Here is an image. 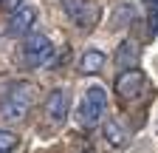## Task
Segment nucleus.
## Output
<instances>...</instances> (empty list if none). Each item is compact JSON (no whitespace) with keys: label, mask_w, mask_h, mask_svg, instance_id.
<instances>
[{"label":"nucleus","mask_w":158,"mask_h":153,"mask_svg":"<svg viewBox=\"0 0 158 153\" xmlns=\"http://www.w3.org/2000/svg\"><path fill=\"white\" fill-rule=\"evenodd\" d=\"M34 97H37V88L31 82H17L6 94L3 105H0V119L3 122H23L34 105Z\"/></svg>","instance_id":"f257e3e1"},{"label":"nucleus","mask_w":158,"mask_h":153,"mask_svg":"<svg viewBox=\"0 0 158 153\" xmlns=\"http://www.w3.org/2000/svg\"><path fill=\"white\" fill-rule=\"evenodd\" d=\"M105 108H107V91L102 85H90L85 91V97L79 99V108H76V125L79 128H96L105 116Z\"/></svg>","instance_id":"f03ea898"},{"label":"nucleus","mask_w":158,"mask_h":153,"mask_svg":"<svg viewBox=\"0 0 158 153\" xmlns=\"http://www.w3.org/2000/svg\"><path fill=\"white\" fill-rule=\"evenodd\" d=\"M54 43L48 40L45 34H28L23 43V63L28 68H43L54 60Z\"/></svg>","instance_id":"7ed1b4c3"},{"label":"nucleus","mask_w":158,"mask_h":153,"mask_svg":"<svg viewBox=\"0 0 158 153\" xmlns=\"http://www.w3.org/2000/svg\"><path fill=\"white\" fill-rule=\"evenodd\" d=\"M147 80H144V74L138 71V68H130V71H122L116 76V94H118V99H124V102H133L141 97V91H144Z\"/></svg>","instance_id":"20e7f679"},{"label":"nucleus","mask_w":158,"mask_h":153,"mask_svg":"<svg viewBox=\"0 0 158 153\" xmlns=\"http://www.w3.org/2000/svg\"><path fill=\"white\" fill-rule=\"evenodd\" d=\"M65 11H68V17L79 28H93L96 20H99V14H102L99 6H96V0H68Z\"/></svg>","instance_id":"39448f33"},{"label":"nucleus","mask_w":158,"mask_h":153,"mask_svg":"<svg viewBox=\"0 0 158 153\" xmlns=\"http://www.w3.org/2000/svg\"><path fill=\"white\" fill-rule=\"evenodd\" d=\"M45 116L51 125H62L68 116V91L65 88H56L51 91V97L45 99Z\"/></svg>","instance_id":"423d86ee"},{"label":"nucleus","mask_w":158,"mask_h":153,"mask_svg":"<svg viewBox=\"0 0 158 153\" xmlns=\"http://www.w3.org/2000/svg\"><path fill=\"white\" fill-rule=\"evenodd\" d=\"M37 20V9L34 6H20L14 14H9V34H26L31 31Z\"/></svg>","instance_id":"0eeeda50"},{"label":"nucleus","mask_w":158,"mask_h":153,"mask_svg":"<svg viewBox=\"0 0 158 153\" xmlns=\"http://www.w3.org/2000/svg\"><path fill=\"white\" fill-rule=\"evenodd\" d=\"M135 63H138V46L133 40H124L116 48V65L122 71H130V68H135Z\"/></svg>","instance_id":"6e6552de"},{"label":"nucleus","mask_w":158,"mask_h":153,"mask_svg":"<svg viewBox=\"0 0 158 153\" xmlns=\"http://www.w3.org/2000/svg\"><path fill=\"white\" fill-rule=\"evenodd\" d=\"M102 65H105V54L99 48H88L79 57V71L82 74H96V71H102Z\"/></svg>","instance_id":"1a4fd4ad"},{"label":"nucleus","mask_w":158,"mask_h":153,"mask_svg":"<svg viewBox=\"0 0 158 153\" xmlns=\"http://www.w3.org/2000/svg\"><path fill=\"white\" fill-rule=\"evenodd\" d=\"M105 139H107V145H113V147H124L127 133H124V128H122V122H118V119H107V122H105Z\"/></svg>","instance_id":"9d476101"},{"label":"nucleus","mask_w":158,"mask_h":153,"mask_svg":"<svg viewBox=\"0 0 158 153\" xmlns=\"http://www.w3.org/2000/svg\"><path fill=\"white\" fill-rule=\"evenodd\" d=\"M144 6H147V34L152 40L158 34V0H144Z\"/></svg>","instance_id":"9b49d317"},{"label":"nucleus","mask_w":158,"mask_h":153,"mask_svg":"<svg viewBox=\"0 0 158 153\" xmlns=\"http://www.w3.org/2000/svg\"><path fill=\"white\" fill-rule=\"evenodd\" d=\"M17 147V136L11 130H0V153H11Z\"/></svg>","instance_id":"f8f14e48"},{"label":"nucleus","mask_w":158,"mask_h":153,"mask_svg":"<svg viewBox=\"0 0 158 153\" xmlns=\"http://www.w3.org/2000/svg\"><path fill=\"white\" fill-rule=\"evenodd\" d=\"M0 6H3V9L9 11V14H14V11L20 9V6H23V0H0Z\"/></svg>","instance_id":"ddd939ff"},{"label":"nucleus","mask_w":158,"mask_h":153,"mask_svg":"<svg viewBox=\"0 0 158 153\" xmlns=\"http://www.w3.org/2000/svg\"><path fill=\"white\" fill-rule=\"evenodd\" d=\"M88 153H90V150H88Z\"/></svg>","instance_id":"4468645a"}]
</instances>
